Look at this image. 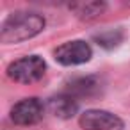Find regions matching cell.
<instances>
[{
	"mask_svg": "<svg viewBox=\"0 0 130 130\" xmlns=\"http://www.w3.org/2000/svg\"><path fill=\"white\" fill-rule=\"evenodd\" d=\"M45 25H46L45 18L38 13L30 11L13 13L4 20L2 27H0V41L6 45H13L32 39L34 36L45 30Z\"/></svg>",
	"mask_w": 130,
	"mask_h": 130,
	"instance_id": "cell-1",
	"label": "cell"
},
{
	"mask_svg": "<svg viewBox=\"0 0 130 130\" xmlns=\"http://www.w3.org/2000/svg\"><path fill=\"white\" fill-rule=\"evenodd\" d=\"M45 71L46 62L39 55H27L7 66V77L18 84H34L43 78Z\"/></svg>",
	"mask_w": 130,
	"mask_h": 130,
	"instance_id": "cell-2",
	"label": "cell"
},
{
	"mask_svg": "<svg viewBox=\"0 0 130 130\" xmlns=\"http://www.w3.org/2000/svg\"><path fill=\"white\" fill-rule=\"evenodd\" d=\"M54 57L62 66H77V64H84L91 61L93 50L86 41L73 39V41H66L61 46H57L54 50Z\"/></svg>",
	"mask_w": 130,
	"mask_h": 130,
	"instance_id": "cell-3",
	"label": "cell"
},
{
	"mask_svg": "<svg viewBox=\"0 0 130 130\" xmlns=\"http://www.w3.org/2000/svg\"><path fill=\"white\" fill-rule=\"evenodd\" d=\"M78 125L84 130H123V119L102 109H89L82 112Z\"/></svg>",
	"mask_w": 130,
	"mask_h": 130,
	"instance_id": "cell-4",
	"label": "cell"
},
{
	"mask_svg": "<svg viewBox=\"0 0 130 130\" xmlns=\"http://www.w3.org/2000/svg\"><path fill=\"white\" fill-rule=\"evenodd\" d=\"M43 112H45V107L39 98H36V96L23 98L13 105L11 121L20 126H30V125H36L43 118Z\"/></svg>",
	"mask_w": 130,
	"mask_h": 130,
	"instance_id": "cell-5",
	"label": "cell"
},
{
	"mask_svg": "<svg viewBox=\"0 0 130 130\" xmlns=\"http://www.w3.org/2000/svg\"><path fill=\"white\" fill-rule=\"evenodd\" d=\"M48 110L55 116V118H61V119H70L77 114L78 110V103L73 96H70L68 93L64 94H57V96H52L48 100Z\"/></svg>",
	"mask_w": 130,
	"mask_h": 130,
	"instance_id": "cell-6",
	"label": "cell"
},
{
	"mask_svg": "<svg viewBox=\"0 0 130 130\" xmlns=\"http://www.w3.org/2000/svg\"><path fill=\"white\" fill-rule=\"evenodd\" d=\"M102 91V84L96 77H80L68 86V94L77 98H91Z\"/></svg>",
	"mask_w": 130,
	"mask_h": 130,
	"instance_id": "cell-7",
	"label": "cell"
},
{
	"mask_svg": "<svg viewBox=\"0 0 130 130\" xmlns=\"http://www.w3.org/2000/svg\"><path fill=\"white\" fill-rule=\"evenodd\" d=\"M70 7L75 11L77 18H80L84 22H91V20L98 18L100 14H103L107 6H105V2H80V4H71Z\"/></svg>",
	"mask_w": 130,
	"mask_h": 130,
	"instance_id": "cell-8",
	"label": "cell"
},
{
	"mask_svg": "<svg viewBox=\"0 0 130 130\" xmlns=\"http://www.w3.org/2000/svg\"><path fill=\"white\" fill-rule=\"evenodd\" d=\"M94 41L100 45V46H103V48H114V46H118L121 41H123V32L119 30V29H109V30H105V32H102V34H98V36H94Z\"/></svg>",
	"mask_w": 130,
	"mask_h": 130,
	"instance_id": "cell-9",
	"label": "cell"
}]
</instances>
